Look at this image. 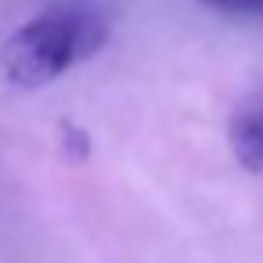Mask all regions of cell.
<instances>
[{
	"instance_id": "277c9868",
	"label": "cell",
	"mask_w": 263,
	"mask_h": 263,
	"mask_svg": "<svg viewBox=\"0 0 263 263\" xmlns=\"http://www.w3.org/2000/svg\"><path fill=\"white\" fill-rule=\"evenodd\" d=\"M198 4L223 11V15H241V18H263V0H198Z\"/></svg>"
},
{
	"instance_id": "3957f363",
	"label": "cell",
	"mask_w": 263,
	"mask_h": 263,
	"mask_svg": "<svg viewBox=\"0 0 263 263\" xmlns=\"http://www.w3.org/2000/svg\"><path fill=\"white\" fill-rule=\"evenodd\" d=\"M58 134H62V155H65L69 162H87V155H90V137H87V130L65 119V123L58 126Z\"/></svg>"
},
{
	"instance_id": "7a4b0ae2",
	"label": "cell",
	"mask_w": 263,
	"mask_h": 263,
	"mask_svg": "<svg viewBox=\"0 0 263 263\" xmlns=\"http://www.w3.org/2000/svg\"><path fill=\"white\" fill-rule=\"evenodd\" d=\"M231 152L249 173L263 177V108H249V112L234 116V123H231Z\"/></svg>"
},
{
	"instance_id": "6da1fadb",
	"label": "cell",
	"mask_w": 263,
	"mask_h": 263,
	"mask_svg": "<svg viewBox=\"0 0 263 263\" xmlns=\"http://www.w3.org/2000/svg\"><path fill=\"white\" fill-rule=\"evenodd\" d=\"M108 44V22L87 4H54L18 26L0 51L4 76L22 90H40L62 80L72 65L94 58Z\"/></svg>"
}]
</instances>
